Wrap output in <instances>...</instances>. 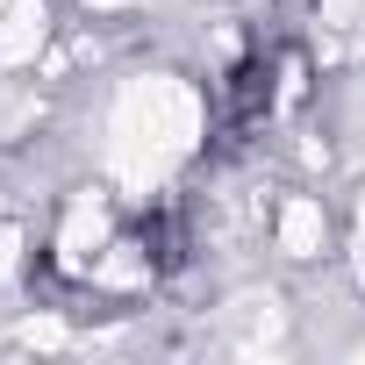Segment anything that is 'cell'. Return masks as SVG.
<instances>
[{
    "mask_svg": "<svg viewBox=\"0 0 365 365\" xmlns=\"http://www.w3.org/2000/svg\"><path fill=\"white\" fill-rule=\"evenodd\" d=\"M279 251H287V258H315V251H322V208H315V201H287V215H279Z\"/></svg>",
    "mask_w": 365,
    "mask_h": 365,
    "instance_id": "3",
    "label": "cell"
},
{
    "mask_svg": "<svg viewBox=\"0 0 365 365\" xmlns=\"http://www.w3.org/2000/svg\"><path fill=\"white\" fill-rule=\"evenodd\" d=\"M0 15H8V0H0Z\"/></svg>",
    "mask_w": 365,
    "mask_h": 365,
    "instance_id": "11",
    "label": "cell"
},
{
    "mask_svg": "<svg viewBox=\"0 0 365 365\" xmlns=\"http://www.w3.org/2000/svg\"><path fill=\"white\" fill-rule=\"evenodd\" d=\"M136 272H143V265H136V258H129V251H115V258H108V265H101V279H136Z\"/></svg>",
    "mask_w": 365,
    "mask_h": 365,
    "instance_id": "7",
    "label": "cell"
},
{
    "mask_svg": "<svg viewBox=\"0 0 365 365\" xmlns=\"http://www.w3.org/2000/svg\"><path fill=\"white\" fill-rule=\"evenodd\" d=\"M43 29H51L43 0H8V15H0V65H29L43 51Z\"/></svg>",
    "mask_w": 365,
    "mask_h": 365,
    "instance_id": "2",
    "label": "cell"
},
{
    "mask_svg": "<svg viewBox=\"0 0 365 365\" xmlns=\"http://www.w3.org/2000/svg\"><path fill=\"white\" fill-rule=\"evenodd\" d=\"M322 15H329V22H344V15H351V0H322Z\"/></svg>",
    "mask_w": 365,
    "mask_h": 365,
    "instance_id": "8",
    "label": "cell"
},
{
    "mask_svg": "<svg viewBox=\"0 0 365 365\" xmlns=\"http://www.w3.org/2000/svg\"><path fill=\"white\" fill-rule=\"evenodd\" d=\"M86 8H122V0H86Z\"/></svg>",
    "mask_w": 365,
    "mask_h": 365,
    "instance_id": "9",
    "label": "cell"
},
{
    "mask_svg": "<svg viewBox=\"0 0 365 365\" xmlns=\"http://www.w3.org/2000/svg\"><path fill=\"white\" fill-rule=\"evenodd\" d=\"M358 237H365V208H358Z\"/></svg>",
    "mask_w": 365,
    "mask_h": 365,
    "instance_id": "10",
    "label": "cell"
},
{
    "mask_svg": "<svg viewBox=\"0 0 365 365\" xmlns=\"http://www.w3.org/2000/svg\"><path fill=\"white\" fill-rule=\"evenodd\" d=\"M15 265H22V237H15V230H0V287L15 279Z\"/></svg>",
    "mask_w": 365,
    "mask_h": 365,
    "instance_id": "6",
    "label": "cell"
},
{
    "mask_svg": "<svg viewBox=\"0 0 365 365\" xmlns=\"http://www.w3.org/2000/svg\"><path fill=\"white\" fill-rule=\"evenodd\" d=\"M108 129H115V143H108L115 179H122L129 194H143L172 158L194 150V136H201V101L179 86V79H129Z\"/></svg>",
    "mask_w": 365,
    "mask_h": 365,
    "instance_id": "1",
    "label": "cell"
},
{
    "mask_svg": "<svg viewBox=\"0 0 365 365\" xmlns=\"http://www.w3.org/2000/svg\"><path fill=\"white\" fill-rule=\"evenodd\" d=\"M108 237V215H101V201H79L72 215H65V237H58V251H65V265H86V251Z\"/></svg>",
    "mask_w": 365,
    "mask_h": 365,
    "instance_id": "4",
    "label": "cell"
},
{
    "mask_svg": "<svg viewBox=\"0 0 365 365\" xmlns=\"http://www.w3.org/2000/svg\"><path fill=\"white\" fill-rule=\"evenodd\" d=\"M15 344H43V351H51V344H65V329H58V322H22Z\"/></svg>",
    "mask_w": 365,
    "mask_h": 365,
    "instance_id": "5",
    "label": "cell"
}]
</instances>
